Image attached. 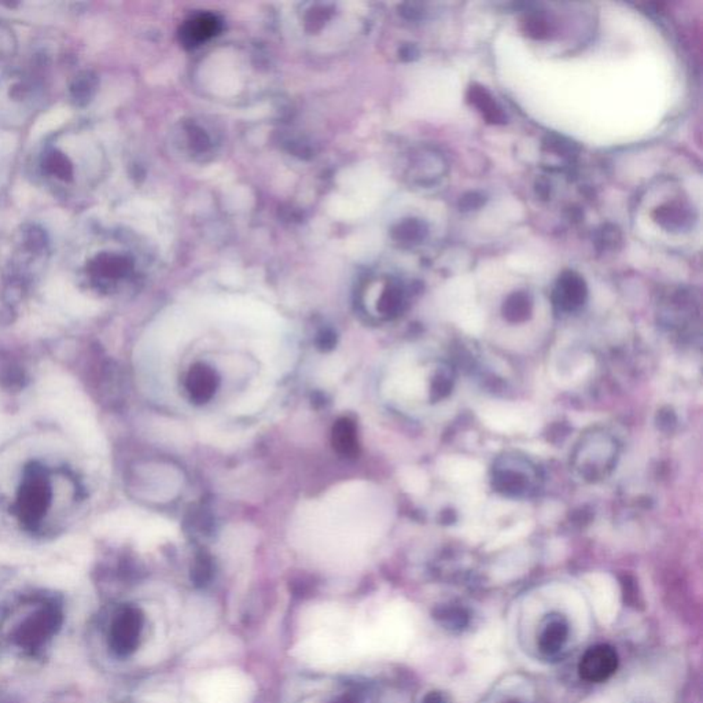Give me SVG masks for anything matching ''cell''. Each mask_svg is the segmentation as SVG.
<instances>
[{
  "label": "cell",
  "instance_id": "1",
  "mask_svg": "<svg viewBox=\"0 0 703 703\" xmlns=\"http://www.w3.org/2000/svg\"><path fill=\"white\" fill-rule=\"evenodd\" d=\"M14 617L10 640L22 650L35 651L46 645L61 627L62 614L50 601L28 602Z\"/></svg>",
  "mask_w": 703,
  "mask_h": 703
},
{
  "label": "cell",
  "instance_id": "2",
  "mask_svg": "<svg viewBox=\"0 0 703 703\" xmlns=\"http://www.w3.org/2000/svg\"><path fill=\"white\" fill-rule=\"evenodd\" d=\"M143 620L141 615L133 609H123L110 628V646L120 656L133 653L141 640Z\"/></svg>",
  "mask_w": 703,
  "mask_h": 703
},
{
  "label": "cell",
  "instance_id": "3",
  "mask_svg": "<svg viewBox=\"0 0 703 703\" xmlns=\"http://www.w3.org/2000/svg\"><path fill=\"white\" fill-rule=\"evenodd\" d=\"M618 668V656L612 646L597 645L586 651L581 656L579 672L580 676L591 683H602L609 680Z\"/></svg>",
  "mask_w": 703,
  "mask_h": 703
},
{
  "label": "cell",
  "instance_id": "4",
  "mask_svg": "<svg viewBox=\"0 0 703 703\" xmlns=\"http://www.w3.org/2000/svg\"><path fill=\"white\" fill-rule=\"evenodd\" d=\"M90 277L97 285L117 282L133 271V261L125 254L100 252L87 265Z\"/></svg>",
  "mask_w": 703,
  "mask_h": 703
},
{
  "label": "cell",
  "instance_id": "5",
  "mask_svg": "<svg viewBox=\"0 0 703 703\" xmlns=\"http://www.w3.org/2000/svg\"><path fill=\"white\" fill-rule=\"evenodd\" d=\"M39 476L33 473L28 483L27 488L22 492V503L21 509L24 511L25 519L28 521H38L43 515V511L47 509L50 501V491L45 485V481L39 480Z\"/></svg>",
  "mask_w": 703,
  "mask_h": 703
},
{
  "label": "cell",
  "instance_id": "6",
  "mask_svg": "<svg viewBox=\"0 0 703 703\" xmlns=\"http://www.w3.org/2000/svg\"><path fill=\"white\" fill-rule=\"evenodd\" d=\"M569 639V624L565 618L555 615L548 620L539 638L540 651L545 656H555L563 650Z\"/></svg>",
  "mask_w": 703,
  "mask_h": 703
},
{
  "label": "cell",
  "instance_id": "7",
  "mask_svg": "<svg viewBox=\"0 0 703 703\" xmlns=\"http://www.w3.org/2000/svg\"><path fill=\"white\" fill-rule=\"evenodd\" d=\"M467 102L483 115L486 123L493 125H503L507 123L506 113L499 107L498 102L485 87L471 84L467 90Z\"/></svg>",
  "mask_w": 703,
  "mask_h": 703
},
{
  "label": "cell",
  "instance_id": "8",
  "mask_svg": "<svg viewBox=\"0 0 703 703\" xmlns=\"http://www.w3.org/2000/svg\"><path fill=\"white\" fill-rule=\"evenodd\" d=\"M219 28H220V22L215 15H198L184 25L182 39L185 45L197 46L216 35Z\"/></svg>",
  "mask_w": 703,
  "mask_h": 703
},
{
  "label": "cell",
  "instance_id": "9",
  "mask_svg": "<svg viewBox=\"0 0 703 703\" xmlns=\"http://www.w3.org/2000/svg\"><path fill=\"white\" fill-rule=\"evenodd\" d=\"M216 386H218V380L212 368L206 365H197L193 368L187 380V389L194 400H210L215 393Z\"/></svg>",
  "mask_w": 703,
  "mask_h": 703
},
{
  "label": "cell",
  "instance_id": "10",
  "mask_svg": "<svg viewBox=\"0 0 703 703\" xmlns=\"http://www.w3.org/2000/svg\"><path fill=\"white\" fill-rule=\"evenodd\" d=\"M99 79L98 74L92 71H81L72 80L69 86L72 102L79 107H86L94 99L97 94Z\"/></svg>",
  "mask_w": 703,
  "mask_h": 703
},
{
  "label": "cell",
  "instance_id": "11",
  "mask_svg": "<svg viewBox=\"0 0 703 703\" xmlns=\"http://www.w3.org/2000/svg\"><path fill=\"white\" fill-rule=\"evenodd\" d=\"M41 168L50 176L62 182H72L74 176L73 162L64 151L58 149H48L41 157Z\"/></svg>",
  "mask_w": 703,
  "mask_h": 703
},
{
  "label": "cell",
  "instance_id": "12",
  "mask_svg": "<svg viewBox=\"0 0 703 703\" xmlns=\"http://www.w3.org/2000/svg\"><path fill=\"white\" fill-rule=\"evenodd\" d=\"M558 288H560V296L562 297V300L570 304V305H579V304L586 300V282L576 272H563Z\"/></svg>",
  "mask_w": 703,
  "mask_h": 703
},
{
  "label": "cell",
  "instance_id": "13",
  "mask_svg": "<svg viewBox=\"0 0 703 703\" xmlns=\"http://www.w3.org/2000/svg\"><path fill=\"white\" fill-rule=\"evenodd\" d=\"M334 447L344 455H355L357 450L356 427L349 419H342L334 427Z\"/></svg>",
  "mask_w": 703,
  "mask_h": 703
},
{
  "label": "cell",
  "instance_id": "14",
  "mask_svg": "<svg viewBox=\"0 0 703 703\" xmlns=\"http://www.w3.org/2000/svg\"><path fill=\"white\" fill-rule=\"evenodd\" d=\"M21 244H22V251L32 256H40L45 253L48 247V236L41 227L36 224H30L24 227V230L21 233Z\"/></svg>",
  "mask_w": 703,
  "mask_h": 703
},
{
  "label": "cell",
  "instance_id": "15",
  "mask_svg": "<svg viewBox=\"0 0 703 703\" xmlns=\"http://www.w3.org/2000/svg\"><path fill=\"white\" fill-rule=\"evenodd\" d=\"M437 618L445 630L452 632L462 630L468 624V614L460 607H444L440 610Z\"/></svg>",
  "mask_w": 703,
  "mask_h": 703
},
{
  "label": "cell",
  "instance_id": "16",
  "mask_svg": "<svg viewBox=\"0 0 703 703\" xmlns=\"http://www.w3.org/2000/svg\"><path fill=\"white\" fill-rule=\"evenodd\" d=\"M427 228L422 221L412 219L399 226L396 236L404 242H418L426 236Z\"/></svg>",
  "mask_w": 703,
  "mask_h": 703
},
{
  "label": "cell",
  "instance_id": "17",
  "mask_svg": "<svg viewBox=\"0 0 703 703\" xmlns=\"http://www.w3.org/2000/svg\"><path fill=\"white\" fill-rule=\"evenodd\" d=\"M525 32L529 38L543 40L550 36V24L542 15H530L524 25Z\"/></svg>",
  "mask_w": 703,
  "mask_h": 703
},
{
  "label": "cell",
  "instance_id": "18",
  "mask_svg": "<svg viewBox=\"0 0 703 703\" xmlns=\"http://www.w3.org/2000/svg\"><path fill=\"white\" fill-rule=\"evenodd\" d=\"M656 215H658L656 216V221L661 226L666 227V228H676V227L682 226L684 219H686L680 208H674L672 205L656 210Z\"/></svg>",
  "mask_w": 703,
  "mask_h": 703
},
{
  "label": "cell",
  "instance_id": "19",
  "mask_svg": "<svg viewBox=\"0 0 703 703\" xmlns=\"http://www.w3.org/2000/svg\"><path fill=\"white\" fill-rule=\"evenodd\" d=\"M17 50L14 32L7 25L0 22V59L10 58Z\"/></svg>",
  "mask_w": 703,
  "mask_h": 703
},
{
  "label": "cell",
  "instance_id": "20",
  "mask_svg": "<svg viewBox=\"0 0 703 703\" xmlns=\"http://www.w3.org/2000/svg\"><path fill=\"white\" fill-rule=\"evenodd\" d=\"M484 203H485L484 195L478 194V193H468V194L463 195L459 205L460 208H462V210L467 212V210H480Z\"/></svg>",
  "mask_w": 703,
  "mask_h": 703
},
{
  "label": "cell",
  "instance_id": "21",
  "mask_svg": "<svg viewBox=\"0 0 703 703\" xmlns=\"http://www.w3.org/2000/svg\"><path fill=\"white\" fill-rule=\"evenodd\" d=\"M424 703H447V700L444 699L442 694L439 692H430L429 695H426L424 698Z\"/></svg>",
  "mask_w": 703,
  "mask_h": 703
},
{
  "label": "cell",
  "instance_id": "22",
  "mask_svg": "<svg viewBox=\"0 0 703 703\" xmlns=\"http://www.w3.org/2000/svg\"><path fill=\"white\" fill-rule=\"evenodd\" d=\"M507 703H519V702H515V700H514V702H507Z\"/></svg>",
  "mask_w": 703,
  "mask_h": 703
}]
</instances>
